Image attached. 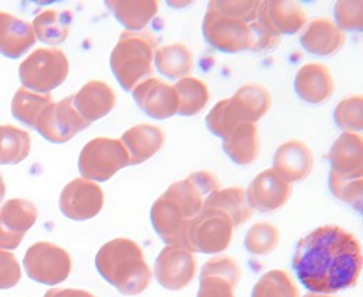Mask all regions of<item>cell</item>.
<instances>
[{
  "mask_svg": "<svg viewBox=\"0 0 363 297\" xmlns=\"http://www.w3.org/2000/svg\"><path fill=\"white\" fill-rule=\"evenodd\" d=\"M104 191L94 181L75 178L69 181L60 195L61 212L74 221H86L101 212Z\"/></svg>",
  "mask_w": 363,
  "mask_h": 297,
  "instance_id": "cell-12",
  "label": "cell"
},
{
  "mask_svg": "<svg viewBox=\"0 0 363 297\" xmlns=\"http://www.w3.org/2000/svg\"><path fill=\"white\" fill-rule=\"evenodd\" d=\"M242 123L247 122L231 98L220 100L206 116V124L210 132L223 139Z\"/></svg>",
  "mask_w": 363,
  "mask_h": 297,
  "instance_id": "cell-34",
  "label": "cell"
},
{
  "mask_svg": "<svg viewBox=\"0 0 363 297\" xmlns=\"http://www.w3.org/2000/svg\"><path fill=\"white\" fill-rule=\"evenodd\" d=\"M313 168V156L311 148L301 140H288L282 143L272 160V170L288 182L305 180Z\"/></svg>",
  "mask_w": 363,
  "mask_h": 297,
  "instance_id": "cell-19",
  "label": "cell"
},
{
  "mask_svg": "<svg viewBox=\"0 0 363 297\" xmlns=\"http://www.w3.org/2000/svg\"><path fill=\"white\" fill-rule=\"evenodd\" d=\"M255 20L271 33L281 37L282 34L299 31L306 23V14L295 1L274 0L259 3Z\"/></svg>",
  "mask_w": 363,
  "mask_h": 297,
  "instance_id": "cell-18",
  "label": "cell"
},
{
  "mask_svg": "<svg viewBox=\"0 0 363 297\" xmlns=\"http://www.w3.org/2000/svg\"><path fill=\"white\" fill-rule=\"evenodd\" d=\"M23 263L30 279L47 286L62 283L69 276L72 266L68 252L51 242L31 245Z\"/></svg>",
  "mask_w": 363,
  "mask_h": 297,
  "instance_id": "cell-9",
  "label": "cell"
},
{
  "mask_svg": "<svg viewBox=\"0 0 363 297\" xmlns=\"http://www.w3.org/2000/svg\"><path fill=\"white\" fill-rule=\"evenodd\" d=\"M21 277V269L16 256L0 249V289L14 287Z\"/></svg>",
  "mask_w": 363,
  "mask_h": 297,
  "instance_id": "cell-41",
  "label": "cell"
},
{
  "mask_svg": "<svg viewBox=\"0 0 363 297\" xmlns=\"http://www.w3.org/2000/svg\"><path fill=\"white\" fill-rule=\"evenodd\" d=\"M115 18L125 25L128 31H140L156 16L159 4L153 0L146 1H105Z\"/></svg>",
  "mask_w": 363,
  "mask_h": 297,
  "instance_id": "cell-29",
  "label": "cell"
},
{
  "mask_svg": "<svg viewBox=\"0 0 363 297\" xmlns=\"http://www.w3.org/2000/svg\"><path fill=\"white\" fill-rule=\"evenodd\" d=\"M37 221V208L21 198L6 201L0 206V249L13 250Z\"/></svg>",
  "mask_w": 363,
  "mask_h": 297,
  "instance_id": "cell-13",
  "label": "cell"
},
{
  "mask_svg": "<svg viewBox=\"0 0 363 297\" xmlns=\"http://www.w3.org/2000/svg\"><path fill=\"white\" fill-rule=\"evenodd\" d=\"M292 194V184L272 168L261 171L251 181L245 195L250 206L259 212H274L284 206Z\"/></svg>",
  "mask_w": 363,
  "mask_h": 297,
  "instance_id": "cell-14",
  "label": "cell"
},
{
  "mask_svg": "<svg viewBox=\"0 0 363 297\" xmlns=\"http://www.w3.org/2000/svg\"><path fill=\"white\" fill-rule=\"evenodd\" d=\"M197 269L193 252L179 245H166L155 262V276L167 290H182L191 283Z\"/></svg>",
  "mask_w": 363,
  "mask_h": 297,
  "instance_id": "cell-11",
  "label": "cell"
},
{
  "mask_svg": "<svg viewBox=\"0 0 363 297\" xmlns=\"http://www.w3.org/2000/svg\"><path fill=\"white\" fill-rule=\"evenodd\" d=\"M69 64L60 48H37L18 66L23 88L48 93L60 86L68 76Z\"/></svg>",
  "mask_w": 363,
  "mask_h": 297,
  "instance_id": "cell-5",
  "label": "cell"
},
{
  "mask_svg": "<svg viewBox=\"0 0 363 297\" xmlns=\"http://www.w3.org/2000/svg\"><path fill=\"white\" fill-rule=\"evenodd\" d=\"M203 208L223 211L230 216L234 226L242 225L252 216V208L247 201L245 191L238 187L214 191L206 198Z\"/></svg>",
  "mask_w": 363,
  "mask_h": 297,
  "instance_id": "cell-26",
  "label": "cell"
},
{
  "mask_svg": "<svg viewBox=\"0 0 363 297\" xmlns=\"http://www.w3.org/2000/svg\"><path fill=\"white\" fill-rule=\"evenodd\" d=\"M250 28H251V47H250V50H252L255 52L272 50V48L277 47V44L281 40L279 35H275L274 33H271L268 28H265L257 20L250 23Z\"/></svg>",
  "mask_w": 363,
  "mask_h": 297,
  "instance_id": "cell-42",
  "label": "cell"
},
{
  "mask_svg": "<svg viewBox=\"0 0 363 297\" xmlns=\"http://www.w3.org/2000/svg\"><path fill=\"white\" fill-rule=\"evenodd\" d=\"M294 85L298 96L312 105H319L328 100L335 88L330 71L319 62L302 65L296 72Z\"/></svg>",
  "mask_w": 363,
  "mask_h": 297,
  "instance_id": "cell-21",
  "label": "cell"
},
{
  "mask_svg": "<svg viewBox=\"0 0 363 297\" xmlns=\"http://www.w3.org/2000/svg\"><path fill=\"white\" fill-rule=\"evenodd\" d=\"M44 297H95V296L85 290H78V289H51L44 294Z\"/></svg>",
  "mask_w": 363,
  "mask_h": 297,
  "instance_id": "cell-43",
  "label": "cell"
},
{
  "mask_svg": "<svg viewBox=\"0 0 363 297\" xmlns=\"http://www.w3.org/2000/svg\"><path fill=\"white\" fill-rule=\"evenodd\" d=\"M35 44V35L28 21L10 13H0V54L17 59Z\"/></svg>",
  "mask_w": 363,
  "mask_h": 297,
  "instance_id": "cell-22",
  "label": "cell"
},
{
  "mask_svg": "<svg viewBox=\"0 0 363 297\" xmlns=\"http://www.w3.org/2000/svg\"><path fill=\"white\" fill-rule=\"evenodd\" d=\"M362 109H363V99L360 95L343 99L335 109L336 124L347 133L360 132L363 127Z\"/></svg>",
  "mask_w": 363,
  "mask_h": 297,
  "instance_id": "cell-37",
  "label": "cell"
},
{
  "mask_svg": "<svg viewBox=\"0 0 363 297\" xmlns=\"http://www.w3.org/2000/svg\"><path fill=\"white\" fill-rule=\"evenodd\" d=\"M251 297H299V291L286 272L275 269L259 277L252 289Z\"/></svg>",
  "mask_w": 363,
  "mask_h": 297,
  "instance_id": "cell-35",
  "label": "cell"
},
{
  "mask_svg": "<svg viewBox=\"0 0 363 297\" xmlns=\"http://www.w3.org/2000/svg\"><path fill=\"white\" fill-rule=\"evenodd\" d=\"M153 61L157 71L170 79L186 78L193 69V54L182 42H173L157 48Z\"/></svg>",
  "mask_w": 363,
  "mask_h": 297,
  "instance_id": "cell-27",
  "label": "cell"
},
{
  "mask_svg": "<svg viewBox=\"0 0 363 297\" xmlns=\"http://www.w3.org/2000/svg\"><path fill=\"white\" fill-rule=\"evenodd\" d=\"M4 194H6V185H4V181H3V177L0 175V202H1V199H3V197H4Z\"/></svg>",
  "mask_w": 363,
  "mask_h": 297,
  "instance_id": "cell-44",
  "label": "cell"
},
{
  "mask_svg": "<svg viewBox=\"0 0 363 297\" xmlns=\"http://www.w3.org/2000/svg\"><path fill=\"white\" fill-rule=\"evenodd\" d=\"M329 188L332 194L349 204L350 206H354L357 211L362 209V190H363V178H340L336 174H329Z\"/></svg>",
  "mask_w": 363,
  "mask_h": 297,
  "instance_id": "cell-38",
  "label": "cell"
},
{
  "mask_svg": "<svg viewBox=\"0 0 363 297\" xmlns=\"http://www.w3.org/2000/svg\"><path fill=\"white\" fill-rule=\"evenodd\" d=\"M129 154V164H140L156 154L163 143L164 133L159 126L140 123L126 130L119 139Z\"/></svg>",
  "mask_w": 363,
  "mask_h": 297,
  "instance_id": "cell-23",
  "label": "cell"
},
{
  "mask_svg": "<svg viewBox=\"0 0 363 297\" xmlns=\"http://www.w3.org/2000/svg\"><path fill=\"white\" fill-rule=\"evenodd\" d=\"M31 148L30 134L11 124L0 126V164L23 161Z\"/></svg>",
  "mask_w": 363,
  "mask_h": 297,
  "instance_id": "cell-33",
  "label": "cell"
},
{
  "mask_svg": "<svg viewBox=\"0 0 363 297\" xmlns=\"http://www.w3.org/2000/svg\"><path fill=\"white\" fill-rule=\"evenodd\" d=\"M129 165V154L121 140L96 137L81 150L78 168L82 178L106 181L121 168Z\"/></svg>",
  "mask_w": 363,
  "mask_h": 297,
  "instance_id": "cell-7",
  "label": "cell"
},
{
  "mask_svg": "<svg viewBox=\"0 0 363 297\" xmlns=\"http://www.w3.org/2000/svg\"><path fill=\"white\" fill-rule=\"evenodd\" d=\"M89 124L75 110L72 96H67L57 103H50L37 119L34 129L51 143H65Z\"/></svg>",
  "mask_w": 363,
  "mask_h": 297,
  "instance_id": "cell-10",
  "label": "cell"
},
{
  "mask_svg": "<svg viewBox=\"0 0 363 297\" xmlns=\"http://www.w3.org/2000/svg\"><path fill=\"white\" fill-rule=\"evenodd\" d=\"M220 190V181L210 171H196L173 182L152 205L153 229L166 245L186 248L189 223L201 211L206 198Z\"/></svg>",
  "mask_w": 363,
  "mask_h": 297,
  "instance_id": "cell-2",
  "label": "cell"
},
{
  "mask_svg": "<svg viewBox=\"0 0 363 297\" xmlns=\"http://www.w3.org/2000/svg\"><path fill=\"white\" fill-rule=\"evenodd\" d=\"M204 40L223 52H238L251 47L250 24L207 6L203 20Z\"/></svg>",
  "mask_w": 363,
  "mask_h": 297,
  "instance_id": "cell-8",
  "label": "cell"
},
{
  "mask_svg": "<svg viewBox=\"0 0 363 297\" xmlns=\"http://www.w3.org/2000/svg\"><path fill=\"white\" fill-rule=\"evenodd\" d=\"M345 33L328 18L320 17L309 23L301 35L302 47L315 55H332L345 44Z\"/></svg>",
  "mask_w": 363,
  "mask_h": 297,
  "instance_id": "cell-24",
  "label": "cell"
},
{
  "mask_svg": "<svg viewBox=\"0 0 363 297\" xmlns=\"http://www.w3.org/2000/svg\"><path fill=\"white\" fill-rule=\"evenodd\" d=\"M292 267L312 293L333 294L356 286L362 272L360 245L342 226H319L296 243Z\"/></svg>",
  "mask_w": 363,
  "mask_h": 297,
  "instance_id": "cell-1",
  "label": "cell"
},
{
  "mask_svg": "<svg viewBox=\"0 0 363 297\" xmlns=\"http://www.w3.org/2000/svg\"><path fill=\"white\" fill-rule=\"evenodd\" d=\"M362 1H336V27L339 30H362Z\"/></svg>",
  "mask_w": 363,
  "mask_h": 297,
  "instance_id": "cell-39",
  "label": "cell"
},
{
  "mask_svg": "<svg viewBox=\"0 0 363 297\" xmlns=\"http://www.w3.org/2000/svg\"><path fill=\"white\" fill-rule=\"evenodd\" d=\"M156 40L149 33L123 31L111 52V68L125 91H133L152 74Z\"/></svg>",
  "mask_w": 363,
  "mask_h": 297,
  "instance_id": "cell-4",
  "label": "cell"
},
{
  "mask_svg": "<svg viewBox=\"0 0 363 297\" xmlns=\"http://www.w3.org/2000/svg\"><path fill=\"white\" fill-rule=\"evenodd\" d=\"M174 89L179 95L177 113L182 116H193L200 113L210 99L207 83L199 78H182L174 85Z\"/></svg>",
  "mask_w": 363,
  "mask_h": 297,
  "instance_id": "cell-31",
  "label": "cell"
},
{
  "mask_svg": "<svg viewBox=\"0 0 363 297\" xmlns=\"http://www.w3.org/2000/svg\"><path fill=\"white\" fill-rule=\"evenodd\" d=\"M95 266L99 274L125 296L140 294L152 280L142 248L128 238L105 243L95 256Z\"/></svg>",
  "mask_w": 363,
  "mask_h": 297,
  "instance_id": "cell-3",
  "label": "cell"
},
{
  "mask_svg": "<svg viewBox=\"0 0 363 297\" xmlns=\"http://www.w3.org/2000/svg\"><path fill=\"white\" fill-rule=\"evenodd\" d=\"M363 141L357 133H342L332 144L328 158L330 173L340 178H363Z\"/></svg>",
  "mask_w": 363,
  "mask_h": 297,
  "instance_id": "cell-17",
  "label": "cell"
},
{
  "mask_svg": "<svg viewBox=\"0 0 363 297\" xmlns=\"http://www.w3.org/2000/svg\"><path fill=\"white\" fill-rule=\"evenodd\" d=\"M231 99L238 106L247 123L258 122L271 106L269 92L258 83H247L235 91Z\"/></svg>",
  "mask_w": 363,
  "mask_h": 297,
  "instance_id": "cell-30",
  "label": "cell"
},
{
  "mask_svg": "<svg viewBox=\"0 0 363 297\" xmlns=\"http://www.w3.org/2000/svg\"><path fill=\"white\" fill-rule=\"evenodd\" d=\"M241 277L237 262L227 256L210 259L200 273L197 297H234V289Z\"/></svg>",
  "mask_w": 363,
  "mask_h": 297,
  "instance_id": "cell-16",
  "label": "cell"
},
{
  "mask_svg": "<svg viewBox=\"0 0 363 297\" xmlns=\"http://www.w3.org/2000/svg\"><path fill=\"white\" fill-rule=\"evenodd\" d=\"M224 153L238 165H248L258 158L259 137L255 123H242L223 139Z\"/></svg>",
  "mask_w": 363,
  "mask_h": 297,
  "instance_id": "cell-25",
  "label": "cell"
},
{
  "mask_svg": "<svg viewBox=\"0 0 363 297\" xmlns=\"http://www.w3.org/2000/svg\"><path fill=\"white\" fill-rule=\"evenodd\" d=\"M72 14L67 10H44L33 20L35 40L47 44H61L67 40L71 28Z\"/></svg>",
  "mask_w": 363,
  "mask_h": 297,
  "instance_id": "cell-28",
  "label": "cell"
},
{
  "mask_svg": "<svg viewBox=\"0 0 363 297\" xmlns=\"http://www.w3.org/2000/svg\"><path fill=\"white\" fill-rule=\"evenodd\" d=\"M234 225L227 214L214 208H203L189 223L186 249L200 253L223 252L231 243Z\"/></svg>",
  "mask_w": 363,
  "mask_h": 297,
  "instance_id": "cell-6",
  "label": "cell"
},
{
  "mask_svg": "<svg viewBox=\"0 0 363 297\" xmlns=\"http://www.w3.org/2000/svg\"><path fill=\"white\" fill-rule=\"evenodd\" d=\"M279 242L278 228L269 222L254 223L245 235V248L252 255H267L272 252Z\"/></svg>",
  "mask_w": 363,
  "mask_h": 297,
  "instance_id": "cell-36",
  "label": "cell"
},
{
  "mask_svg": "<svg viewBox=\"0 0 363 297\" xmlns=\"http://www.w3.org/2000/svg\"><path fill=\"white\" fill-rule=\"evenodd\" d=\"M52 103L50 93H38L26 88H18L11 100V113L21 123L34 127L43 110Z\"/></svg>",
  "mask_w": 363,
  "mask_h": 297,
  "instance_id": "cell-32",
  "label": "cell"
},
{
  "mask_svg": "<svg viewBox=\"0 0 363 297\" xmlns=\"http://www.w3.org/2000/svg\"><path fill=\"white\" fill-rule=\"evenodd\" d=\"M72 103L75 110L88 123H92L106 116L115 107L116 96L108 83L102 81H89L72 95Z\"/></svg>",
  "mask_w": 363,
  "mask_h": 297,
  "instance_id": "cell-20",
  "label": "cell"
},
{
  "mask_svg": "<svg viewBox=\"0 0 363 297\" xmlns=\"http://www.w3.org/2000/svg\"><path fill=\"white\" fill-rule=\"evenodd\" d=\"M132 92L138 106L153 119H167L177 113L179 95L174 86L162 79L147 78Z\"/></svg>",
  "mask_w": 363,
  "mask_h": 297,
  "instance_id": "cell-15",
  "label": "cell"
},
{
  "mask_svg": "<svg viewBox=\"0 0 363 297\" xmlns=\"http://www.w3.org/2000/svg\"><path fill=\"white\" fill-rule=\"evenodd\" d=\"M303 297H332L330 294H318V293H309V294H306V296H303Z\"/></svg>",
  "mask_w": 363,
  "mask_h": 297,
  "instance_id": "cell-45",
  "label": "cell"
},
{
  "mask_svg": "<svg viewBox=\"0 0 363 297\" xmlns=\"http://www.w3.org/2000/svg\"><path fill=\"white\" fill-rule=\"evenodd\" d=\"M261 1H210L216 10L234 16L245 23H252L257 18V11Z\"/></svg>",
  "mask_w": 363,
  "mask_h": 297,
  "instance_id": "cell-40",
  "label": "cell"
}]
</instances>
